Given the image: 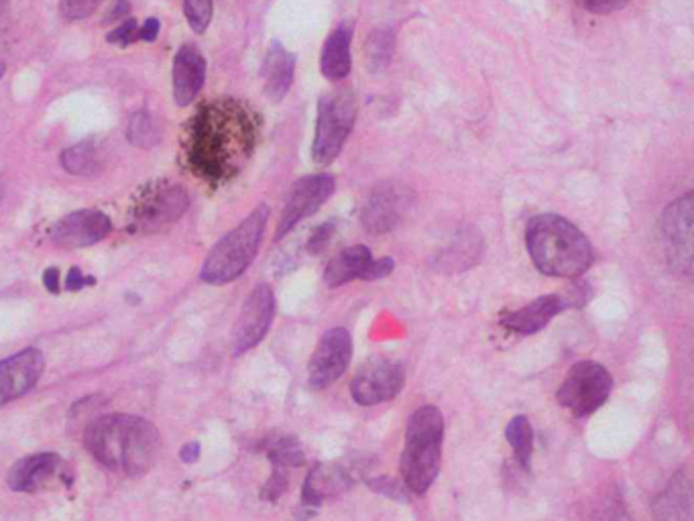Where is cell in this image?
I'll use <instances>...</instances> for the list:
<instances>
[{
	"label": "cell",
	"mask_w": 694,
	"mask_h": 521,
	"mask_svg": "<svg viewBox=\"0 0 694 521\" xmlns=\"http://www.w3.org/2000/svg\"><path fill=\"white\" fill-rule=\"evenodd\" d=\"M269 218V208L261 204L255 208L235 230L218 241L202 267V281L210 285H224L241 277L253 263Z\"/></svg>",
	"instance_id": "5"
},
{
	"label": "cell",
	"mask_w": 694,
	"mask_h": 521,
	"mask_svg": "<svg viewBox=\"0 0 694 521\" xmlns=\"http://www.w3.org/2000/svg\"><path fill=\"white\" fill-rule=\"evenodd\" d=\"M353 359V338L346 328L328 330L310 359L308 377L312 389H326L338 381Z\"/></svg>",
	"instance_id": "10"
},
{
	"label": "cell",
	"mask_w": 694,
	"mask_h": 521,
	"mask_svg": "<svg viewBox=\"0 0 694 521\" xmlns=\"http://www.w3.org/2000/svg\"><path fill=\"white\" fill-rule=\"evenodd\" d=\"M200 456V444L198 442H188L186 446H182L180 450V458L184 462H188V465H192V462H196Z\"/></svg>",
	"instance_id": "41"
},
{
	"label": "cell",
	"mask_w": 694,
	"mask_h": 521,
	"mask_svg": "<svg viewBox=\"0 0 694 521\" xmlns=\"http://www.w3.org/2000/svg\"><path fill=\"white\" fill-rule=\"evenodd\" d=\"M157 33H159V21L157 19H149L141 29H137V39L155 41Z\"/></svg>",
	"instance_id": "39"
},
{
	"label": "cell",
	"mask_w": 694,
	"mask_h": 521,
	"mask_svg": "<svg viewBox=\"0 0 694 521\" xmlns=\"http://www.w3.org/2000/svg\"><path fill=\"white\" fill-rule=\"evenodd\" d=\"M62 165L74 176H94L98 169V147L94 139H86L62 153Z\"/></svg>",
	"instance_id": "27"
},
{
	"label": "cell",
	"mask_w": 694,
	"mask_h": 521,
	"mask_svg": "<svg viewBox=\"0 0 694 521\" xmlns=\"http://www.w3.org/2000/svg\"><path fill=\"white\" fill-rule=\"evenodd\" d=\"M505 438L511 450L515 452L519 465L528 471L532 465V452H534V432H532L530 420L526 416H515L507 424Z\"/></svg>",
	"instance_id": "26"
},
{
	"label": "cell",
	"mask_w": 694,
	"mask_h": 521,
	"mask_svg": "<svg viewBox=\"0 0 694 521\" xmlns=\"http://www.w3.org/2000/svg\"><path fill=\"white\" fill-rule=\"evenodd\" d=\"M275 316V298H273V289L265 283L257 285L249 300L243 306V312L237 320V328H235V355H243L247 351H251L253 346H257L265 334L271 328Z\"/></svg>",
	"instance_id": "14"
},
{
	"label": "cell",
	"mask_w": 694,
	"mask_h": 521,
	"mask_svg": "<svg viewBox=\"0 0 694 521\" xmlns=\"http://www.w3.org/2000/svg\"><path fill=\"white\" fill-rule=\"evenodd\" d=\"M578 5L585 7L591 13L597 15H611L615 11H621L623 7H627L629 0H576Z\"/></svg>",
	"instance_id": "33"
},
{
	"label": "cell",
	"mask_w": 694,
	"mask_h": 521,
	"mask_svg": "<svg viewBox=\"0 0 694 521\" xmlns=\"http://www.w3.org/2000/svg\"><path fill=\"white\" fill-rule=\"evenodd\" d=\"M373 263V255L365 245H355L340 251L326 267L324 281L328 287H340L355 279L367 277V271Z\"/></svg>",
	"instance_id": "22"
},
{
	"label": "cell",
	"mask_w": 694,
	"mask_h": 521,
	"mask_svg": "<svg viewBox=\"0 0 694 521\" xmlns=\"http://www.w3.org/2000/svg\"><path fill=\"white\" fill-rule=\"evenodd\" d=\"M395 263L391 257H383V259H373L369 271H367V277L365 281H375V279H381V277H387L391 271H393Z\"/></svg>",
	"instance_id": "37"
},
{
	"label": "cell",
	"mask_w": 694,
	"mask_h": 521,
	"mask_svg": "<svg viewBox=\"0 0 694 521\" xmlns=\"http://www.w3.org/2000/svg\"><path fill=\"white\" fill-rule=\"evenodd\" d=\"M371 487L379 493H387V495H393L397 499H408L406 495V485H399L397 481H391V479H377V481H371Z\"/></svg>",
	"instance_id": "36"
},
{
	"label": "cell",
	"mask_w": 694,
	"mask_h": 521,
	"mask_svg": "<svg viewBox=\"0 0 694 521\" xmlns=\"http://www.w3.org/2000/svg\"><path fill=\"white\" fill-rule=\"evenodd\" d=\"M332 235H334V222H326V224L318 226L308 241V251L314 255L324 251V247L330 243Z\"/></svg>",
	"instance_id": "35"
},
{
	"label": "cell",
	"mask_w": 694,
	"mask_h": 521,
	"mask_svg": "<svg viewBox=\"0 0 694 521\" xmlns=\"http://www.w3.org/2000/svg\"><path fill=\"white\" fill-rule=\"evenodd\" d=\"M127 139L135 145V147H141V149H151L159 143V131L151 119V114L149 112H135L131 121H129V127H127Z\"/></svg>",
	"instance_id": "29"
},
{
	"label": "cell",
	"mask_w": 694,
	"mask_h": 521,
	"mask_svg": "<svg viewBox=\"0 0 694 521\" xmlns=\"http://www.w3.org/2000/svg\"><path fill=\"white\" fill-rule=\"evenodd\" d=\"M406 383V371L395 361L375 357L367 361L351 383V395L359 405L391 401Z\"/></svg>",
	"instance_id": "11"
},
{
	"label": "cell",
	"mask_w": 694,
	"mask_h": 521,
	"mask_svg": "<svg viewBox=\"0 0 694 521\" xmlns=\"http://www.w3.org/2000/svg\"><path fill=\"white\" fill-rule=\"evenodd\" d=\"M102 0H62V13L70 21H80L90 17Z\"/></svg>",
	"instance_id": "31"
},
{
	"label": "cell",
	"mask_w": 694,
	"mask_h": 521,
	"mask_svg": "<svg viewBox=\"0 0 694 521\" xmlns=\"http://www.w3.org/2000/svg\"><path fill=\"white\" fill-rule=\"evenodd\" d=\"M64 467L62 456L55 452H37L17 460L9 471V487L17 493L45 489Z\"/></svg>",
	"instance_id": "19"
},
{
	"label": "cell",
	"mask_w": 694,
	"mask_h": 521,
	"mask_svg": "<svg viewBox=\"0 0 694 521\" xmlns=\"http://www.w3.org/2000/svg\"><path fill=\"white\" fill-rule=\"evenodd\" d=\"M355 121L357 100L349 90H338L320 98L312 147V157L318 165H328L340 155L346 139L353 133Z\"/></svg>",
	"instance_id": "6"
},
{
	"label": "cell",
	"mask_w": 694,
	"mask_h": 521,
	"mask_svg": "<svg viewBox=\"0 0 694 521\" xmlns=\"http://www.w3.org/2000/svg\"><path fill=\"white\" fill-rule=\"evenodd\" d=\"M572 306H583V300L574 294L542 296L524 308H519L515 312H507L501 318V326L507 328L509 332L530 336V334L544 330L558 314H562L564 310H568Z\"/></svg>",
	"instance_id": "16"
},
{
	"label": "cell",
	"mask_w": 694,
	"mask_h": 521,
	"mask_svg": "<svg viewBox=\"0 0 694 521\" xmlns=\"http://www.w3.org/2000/svg\"><path fill=\"white\" fill-rule=\"evenodd\" d=\"M442 438V412L434 405H422L408 422L406 444L399 460V473L410 493L424 495L436 481L442 460Z\"/></svg>",
	"instance_id": "4"
},
{
	"label": "cell",
	"mask_w": 694,
	"mask_h": 521,
	"mask_svg": "<svg viewBox=\"0 0 694 521\" xmlns=\"http://www.w3.org/2000/svg\"><path fill=\"white\" fill-rule=\"evenodd\" d=\"M287 475H285V471L283 469H277V467H273V475H271V479L267 481V485L263 487V491H261V497L265 499V501H277L283 493H285V489H287Z\"/></svg>",
	"instance_id": "32"
},
{
	"label": "cell",
	"mask_w": 694,
	"mask_h": 521,
	"mask_svg": "<svg viewBox=\"0 0 694 521\" xmlns=\"http://www.w3.org/2000/svg\"><path fill=\"white\" fill-rule=\"evenodd\" d=\"M526 245L534 265L550 277H581L595 261L589 239L558 214H540L532 218Z\"/></svg>",
	"instance_id": "3"
},
{
	"label": "cell",
	"mask_w": 694,
	"mask_h": 521,
	"mask_svg": "<svg viewBox=\"0 0 694 521\" xmlns=\"http://www.w3.org/2000/svg\"><path fill=\"white\" fill-rule=\"evenodd\" d=\"M121 17H129V5H127V0H117V5L112 7V11L106 15V23L114 21V19H121Z\"/></svg>",
	"instance_id": "43"
},
{
	"label": "cell",
	"mask_w": 694,
	"mask_h": 521,
	"mask_svg": "<svg viewBox=\"0 0 694 521\" xmlns=\"http://www.w3.org/2000/svg\"><path fill=\"white\" fill-rule=\"evenodd\" d=\"M3 74H5V62L0 60V78H3Z\"/></svg>",
	"instance_id": "44"
},
{
	"label": "cell",
	"mask_w": 694,
	"mask_h": 521,
	"mask_svg": "<svg viewBox=\"0 0 694 521\" xmlns=\"http://www.w3.org/2000/svg\"><path fill=\"white\" fill-rule=\"evenodd\" d=\"M334 192V178L330 173H318V176L302 178L292 192L287 196V202L283 206L275 239H283L289 230H292L298 222L312 216Z\"/></svg>",
	"instance_id": "13"
},
{
	"label": "cell",
	"mask_w": 694,
	"mask_h": 521,
	"mask_svg": "<svg viewBox=\"0 0 694 521\" xmlns=\"http://www.w3.org/2000/svg\"><path fill=\"white\" fill-rule=\"evenodd\" d=\"M654 509H656L658 521H688L690 519L688 483L676 477L672 485L668 487V491L660 495Z\"/></svg>",
	"instance_id": "24"
},
{
	"label": "cell",
	"mask_w": 694,
	"mask_h": 521,
	"mask_svg": "<svg viewBox=\"0 0 694 521\" xmlns=\"http://www.w3.org/2000/svg\"><path fill=\"white\" fill-rule=\"evenodd\" d=\"M84 446L106 469L141 477L155 465L161 440L157 428L139 416L108 414L88 424Z\"/></svg>",
	"instance_id": "2"
},
{
	"label": "cell",
	"mask_w": 694,
	"mask_h": 521,
	"mask_svg": "<svg viewBox=\"0 0 694 521\" xmlns=\"http://www.w3.org/2000/svg\"><path fill=\"white\" fill-rule=\"evenodd\" d=\"M395 53V33L391 27L375 29L365 43L367 68L371 72H383L389 68L391 57Z\"/></svg>",
	"instance_id": "25"
},
{
	"label": "cell",
	"mask_w": 694,
	"mask_h": 521,
	"mask_svg": "<svg viewBox=\"0 0 694 521\" xmlns=\"http://www.w3.org/2000/svg\"><path fill=\"white\" fill-rule=\"evenodd\" d=\"M269 460L277 469H296L304 465V450L296 438H277L267 448Z\"/></svg>",
	"instance_id": "28"
},
{
	"label": "cell",
	"mask_w": 694,
	"mask_h": 521,
	"mask_svg": "<svg viewBox=\"0 0 694 521\" xmlns=\"http://www.w3.org/2000/svg\"><path fill=\"white\" fill-rule=\"evenodd\" d=\"M9 29V0H0V43H3Z\"/></svg>",
	"instance_id": "42"
},
{
	"label": "cell",
	"mask_w": 694,
	"mask_h": 521,
	"mask_svg": "<svg viewBox=\"0 0 694 521\" xmlns=\"http://www.w3.org/2000/svg\"><path fill=\"white\" fill-rule=\"evenodd\" d=\"M92 283H94V279H92V277L86 279V277L80 273L78 267H72L70 273H68V277H66V289H68V292H78V289H82L84 285H92Z\"/></svg>",
	"instance_id": "38"
},
{
	"label": "cell",
	"mask_w": 694,
	"mask_h": 521,
	"mask_svg": "<svg viewBox=\"0 0 694 521\" xmlns=\"http://www.w3.org/2000/svg\"><path fill=\"white\" fill-rule=\"evenodd\" d=\"M412 206V192L395 182L379 184L365 202L361 222L367 233L385 235L393 230Z\"/></svg>",
	"instance_id": "12"
},
{
	"label": "cell",
	"mask_w": 694,
	"mask_h": 521,
	"mask_svg": "<svg viewBox=\"0 0 694 521\" xmlns=\"http://www.w3.org/2000/svg\"><path fill=\"white\" fill-rule=\"evenodd\" d=\"M112 230L110 218L100 210H76L53 224L49 237L57 247L82 249L106 239Z\"/></svg>",
	"instance_id": "15"
},
{
	"label": "cell",
	"mask_w": 694,
	"mask_h": 521,
	"mask_svg": "<svg viewBox=\"0 0 694 521\" xmlns=\"http://www.w3.org/2000/svg\"><path fill=\"white\" fill-rule=\"evenodd\" d=\"M611 389L613 377L601 363L581 361L570 367L556 397L574 418H587L609 399Z\"/></svg>",
	"instance_id": "7"
},
{
	"label": "cell",
	"mask_w": 694,
	"mask_h": 521,
	"mask_svg": "<svg viewBox=\"0 0 694 521\" xmlns=\"http://www.w3.org/2000/svg\"><path fill=\"white\" fill-rule=\"evenodd\" d=\"M106 39L110 43H119L123 47L131 45L137 39V21L135 19H127L121 27H117L112 33H108Z\"/></svg>",
	"instance_id": "34"
},
{
	"label": "cell",
	"mask_w": 694,
	"mask_h": 521,
	"mask_svg": "<svg viewBox=\"0 0 694 521\" xmlns=\"http://www.w3.org/2000/svg\"><path fill=\"white\" fill-rule=\"evenodd\" d=\"M692 214L694 200L686 194L666 208L660 224L666 259L674 273L684 277L692 273Z\"/></svg>",
	"instance_id": "8"
},
{
	"label": "cell",
	"mask_w": 694,
	"mask_h": 521,
	"mask_svg": "<svg viewBox=\"0 0 694 521\" xmlns=\"http://www.w3.org/2000/svg\"><path fill=\"white\" fill-rule=\"evenodd\" d=\"M253 112L235 98H216L198 108L182 133V157L192 176L220 186L235 180L257 147Z\"/></svg>",
	"instance_id": "1"
},
{
	"label": "cell",
	"mask_w": 694,
	"mask_h": 521,
	"mask_svg": "<svg viewBox=\"0 0 694 521\" xmlns=\"http://www.w3.org/2000/svg\"><path fill=\"white\" fill-rule=\"evenodd\" d=\"M43 281H45V287L49 289L51 294H57L60 292V271H57L55 267L53 269H47L45 275H43Z\"/></svg>",
	"instance_id": "40"
},
{
	"label": "cell",
	"mask_w": 694,
	"mask_h": 521,
	"mask_svg": "<svg viewBox=\"0 0 694 521\" xmlns=\"http://www.w3.org/2000/svg\"><path fill=\"white\" fill-rule=\"evenodd\" d=\"M190 206L188 192L176 184H155L139 196L135 206V228L143 233H157L184 216Z\"/></svg>",
	"instance_id": "9"
},
{
	"label": "cell",
	"mask_w": 694,
	"mask_h": 521,
	"mask_svg": "<svg viewBox=\"0 0 694 521\" xmlns=\"http://www.w3.org/2000/svg\"><path fill=\"white\" fill-rule=\"evenodd\" d=\"M45 359L37 349H25L0 361V405L31 391L41 379Z\"/></svg>",
	"instance_id": "17"
},
{
	"label": "cell",
	"mask_w": 694,
	"mask_h": 521,
	"mask_svg": "<svg viewBox=\"0 0 694 521\" xmlns=\"http://www.w3.org/2000/svg\"><path fill=\"white\" fill-rule=\"evenodd\" d=\"M204 78L206 62L202 53L192 45H184L173 62V96H176V102L180 106L192 104L202 90Z\"/></svg>",
	"instance_id": "20"
},
{
	"label": "cell",
	"mask_w": 694,
	"mask_h": 521,
	"mask_svg": "<svg viewBox=\"0 0 694 521\" xmlns=\"http://www.w3.org/2000/svg\"><path fill=\"white\" fill-rule=\"evenodd\" d=\"M184 11L190 27L204 33L212 21V0H184Z\"/></svg>",
	"instance_id": "30"
},
{
	"label": "cell",
	"mask_w": 694,
	"mask_h": 521,
	"mask_svg": "<svg viewBox=\"0 0 694 521\" xmlns=\"http://www.w3.org/2000/svg\"><path fill=\"white\" fill-rule=\"evenodd\" d=\"M353 485V477L349 475V471H344L338 465H330V462H322V465H316L302 487V509L304 515L298 517V521H308L310 517H314L316 509L326 501L332 499L340 493H344Z\"/></svg>",
	"instance_id": "18"
},
{
	"label": "cell",
	"mask_w": 694,
	"mask_h": 521,
	"mask_svg": "<svg viewBox=\"0 0 694 521\" xmlns=\"http://www.w3.org/2000/svg\"><path fill=\"white\" fill-rule=\"evenodd\" d=\"M296 72V55L289 53L279 41H273L267 49L263 78H265V94L279 102L292 88Z\"/></svg>",
	"instance_id": "21"
},
{
	"label": "cell",
	"mask_w": 694,
	"mask_h": 521,
	"mask_svg": "<svg viewBox=\"0 0 694 521\" xmlns=\"http://www.w3.org/2000/svg\"><path fill=\"white\" fill-rule=\"evenodd\" d=\"M351 39H353V31L351 27L340 25L338 29H334L330 33V37L324 43V51H322V62H320V70L322 74L332 80H344L351 72Z\"/></svg>",
	"instance_id": "23"
}]
</instances>
